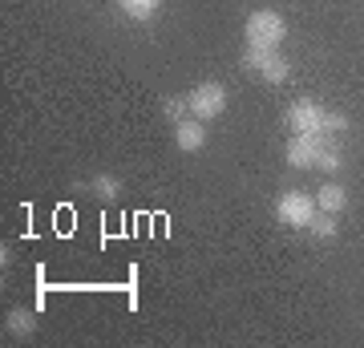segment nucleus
I'll return each instance as SVG.
<instances>
[{
	"label": "nucleus",
	"mask_w": 364,
	"mask_h": 348,
	"mask_svg": "<svg viewBox=\"0 0 364 348\" xmlns=\"http://www.w3.org/2000/svg\"><path fill=\"white\" fill-rule=\"evenodd\" d=\"M287 130L291 134H340V130H348V117L336 114V110H328V105L312 102V97H299V102L287 105Z\"/></svg>",
	"instance_id": "1"
},
{
	"label": "nucleus",
	"mask_w": 364,
	"mask_h": 348,
	"mask_svg": "<svg viewBox=\"0 0 364 348\" xmlns=\"http://www.w3.org/2000/svg\"><path fill=\"white\" fill-rule=\"evenodd\" d=\"M284 37H287V25L275 9H255L247 16V25H243V45L247 49H279Z\"/></svg>",
	"instance_id": "2"
},
{
	"label": "nucleus",
	"mask_w": 364,
	"mask_h": 348,
	"mask_svg": "<svg viewBox=\"0 0 364 348\" xmlns=\"http://www.w3.org/2000/svg\"><path fill=\"white\" fill-rule=\"evenodd\" d=\"M243 69L263 78L267 85H284L291 78V61L279 49H243Z\"/></svg>",
	"instance_id": "3"
},
{
	"label": "nucleus",
	"mask_w": 364,
	"mask_h": 348,
	"mask_svg": "<svg viewBox=\"0 0 364 348\" xmlns=\"http://www.w3.org/2000/svg\"><path fill=\"white\" fill-rule=\"evenodd\" d=\"M186 102H191V117L215 122V117L227 114V85L223 81H203V85H195L186 93Z\"/></svg>",
	"instance_id": "4"
},
{
	"label": "nucleus",
	"mask_w": 364,
	"mask_h": 348,
	"mask_svg": "<svg viewBox=\"0 0 364 348\" xmlns=\"http://www.w3.org/2000/svg\"><path fill=\"white\" fill-rule=\"evenodd\" d=\"M316 194H304V191H284L275 199V219L284 227H308L316 219Z\"/></svg>",
	"instance_id": "5"
},
{
	"label": "nucleus",
	"mask_w": 364,
	"mask_h": 348,
	"mask_svg": "<svg viewBox=\"0 0 364 348\" xmlns=\"http://www.w3.org/2000/svg\"><path fill=\"white\" fill-rule=\"evenodd\" d=\"M328 146H332V134H291L287 138V167L312 170Z\"/></svg>",
	"instance_id": "6"
},
{
	"label": "nucleus",
	"mask_w": 364,
	"mask_h": 348,
	"mask_svg": "<svg viewBox=\"0 0 364 348\" xmlns=\"http://www.w3.org/2000/svg\"><path fill=\"white\" fill-rule=\"evenodd\" d=\"M174 146L186 150V154H198V150L207 146V122H198V117H182V122H174Z\"/></svg>",
	"instance_id": "7"
},
{
	"label": "nucleus",
	"mask_w": 364,
	"mask_h": 348,
	"mask_svg": "<svg viewBox=\"0 0 364 348\" xmlns=\"http://www.w3.org/2000/svg\"><path fill=\"white\" fill-rule=\"evenodd\" d=\"M316 206H320L324 215H340V211L348 206V191H344L340 182H332V179H328L324 186L316 191Z\"/></svg>",
	"instance_id": "8"
},
{
	"label": "nucleus",
	"mask_w": 364,
	"mask_h": 348,
	"mask_svg": "<svg viewBox=\"0 0 364 348\" xmlns=\"http://www.w3.org/2000/svg\"><path fill=\"white\" fill-rule=\"evenodd\" d=\"M122 16H130L134 25H150L158 13H162V0H117Z\"/></svg>",
	"instance_id": "9"
},
{
	"label": "nucleus",
	"mask_w": 364,
	"mask_h": 348,
	"mask_svg": "<svg viewBox=\"0 0 364 348\" xmlns=\"http://www.w3.org/2000/svg\"><path fill=\"white\" fill-rule=\"evenodd\" d=\"M4 324H9V332H13V336H21V340H25V336H33V332H37V316H33V312H28V308H13V312H9V320H4Z\"/></svg>",
	"instance_id": "10"
},
{
	"label": "nucleus",
	"mask_w": 364,
	"mask_h": 348,
	"mask_svg": "<svg viewBox=\"0 0 364 348\" xmlns=\"http://www.w3.org/2000/svg\"><path fill=\"white\" fill-rule=\"evenodd\" d=\"M340 215H324V211H316V219L308 223V231L316 235V239H336L340 235Z\"/></svg>",
	"instance_id": "11"
},
{
	"label": "nucleus",
	"mask_w": 364,
	"mask_h": 348,
	"mask_svg": "<svg viewBox=\"0 0 364 348\" xmlns=\"http://www.w3.org/2000/svg\"><path fill=\"white\" fill-rule=\"evenodd\" d=\"M93 191L102 194V199H117V191H122V182H117L114 174H97V179H93Z\"/></svg>",
	"instance_id": "12"
},
{
	"label": "nucleus",
	"mask_w": 364,
	"mask_h": 348,
	"mask_svg": "<svg viewBox=\"0 0 364 348\" xmlns=\"http://www.w3.org/2000/svg\"><path fill=\"white\" fill-rule=\"evenodd\" d=\"M316 170H324V174H336V170H340V150H336V142H332V146L324 150V154H320Z\"/></svg>",
	"instance_id": "13"
},
{
	"label": "nucleus",
	"mask_w": 364,
	"mask_h": 348,
	"mask_svg": "<svg viewBox=\"0 0 364 348\" xmlns=\"http://www.w3.org/2000/svg\"><path fill=\"white\" fill-rule=\"evenodd\" d=\"M166 117H174V122L191 117V102H186V97H170V102H166Z\"/></svg>",
	"instance_id": "14"
}]
</instances>
